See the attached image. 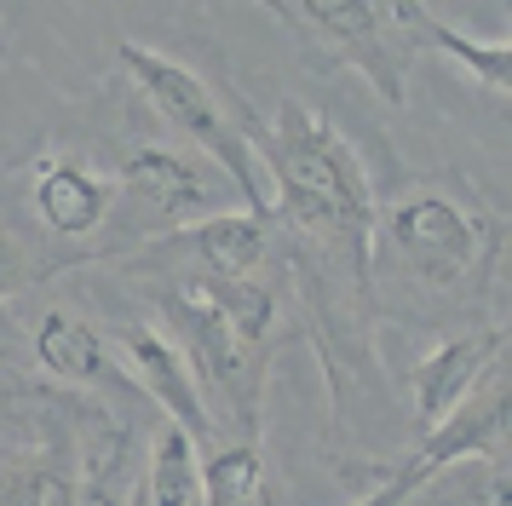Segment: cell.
Listing matches in <instances>:
<instances>
[{"mask_svg":"<svg viewBox=\"0 0 512 506\" xmlns=\"http://www.w3.org/2000/svg\"><path fill=\"white\" fill-rule=\"evenodd\" d=\"M242 138H248L259 173H265L271 213L288 219L300 236L346 248L357 276H369L374 190L346 133L311 104L282 98L271 115H242Z\"/></svg>","mask_w":512,"mask_h":506,"instance_id":"6da1fadb","label":"cell"},{"mask_svg":"<svg viewBox=\"0 0 512 506\" xmlns=\"http://www.w3.org/2000/svg\"><path fill=\"white\" fill-rule=\"evenodd\" d=\"M162 311L173 322L167 340L185 351L208 414L225 409L242 420V443H254L259 391H265V345L277 328V288L271 276H167Z\"/></svg>","mask_w":512,"mask_h":506,"instance_id":"7a4b0ae2","label":"cell"},{"mask_svg":"<svg viewBox=\"0 0 512 506\" xmlns=\"http://www.w3.org/2000/svg\"><path fill=\"white\" fill-rule=\"evenodd\" d=\"M116 58H121V69L133 75V87L150 98V110L162 115L173 133H185L190 144L242 190L248 213L277 219V213H271L265 173H259V161H254V150H248L242 127L231 121V98H219V92L208 87V75H196L190 64H179V58H167V52H156V46H144V41H116Z\"/></svg>","mask_w":512,"mask_h":506,"instance_id":"3957f363","label":"cell"},{"mask_svg":"<svg viewBox=\"0 0 512 506\" xmlns=\"http://www.w3.org/2000/svg\"><path fill=\"white\" fill-rule=\"evenodd\" d=\"M277 23L294 29L305 46L334 52L351 64L386 104H403L409 92V58H415V23L409 6H369V0H288Z\"/></svg>","mask_w":512,"mask_h":506,"instance_id":"277c9868","label":"cell"},{"mask_svg":"<svg viewBox=\"0 0 512 506\" xmlns=\"http://www.w3.org/2000/svg\"><path fill=\"white\" fill-rule=\"evenodd\" d=\"M386 242H392V253L415 276H426V282L443 288V282H461L484 259L489 230L466 202L443 196L432 184H420V190H409V196L392 202V213H386Z\"/></svg>","mask_w":512,"mask_h":506,"instance_id":"5b68a950","label":"cell"},{"mask_svg":"<svg viewBox=\"0 0 512 506\" xmlns=\"http://www.w3.org/2000/svg\"><path fill=\"white\" fill-rule=\"evenodd\" d=\"M116 351L127 357V380L167 414V426H179V432L202 449L213 443V414H208V397L196 386V374H190L185 351L167 340V328H150V322H127L116 334Z\"/></svg>","mask_w":512,"mask_h":506,"instance_id":"8992f818","label":"cell"},{"mask_svg":"<svg viewBox=\"0 0 512 506\" xmlns=\"http://www.w3.org/2000/svg\"><path fill=\"white\" fill-rule=\"evenodd\" d=\"M507 363V340L484 328V334H455V340L432 345L426 357L415 363V420H420V437L438 432L449 414L461 409L472 391L484 386L489 368Z\"/></svg>","mask_w":512,"mask_h":506,"instance_id":"52a82bcc","label":"cell"},{"mask_svg":"<svg viewBox=\"0 0 512 506\" xmlns=\"http://www.w3.org/2000/svg\"><path fill=\"white\" fill-rule=\"evenodd\" d=\"M116 190H133L139 202H150L162 219H179V225H202L213 213V196H219V179H213L202 161L179 156L167 144H139L127 150L116 167Z\"/></svg>","mask_w":512,"mask_h":506,"instance_id":"ba28073f","label":"cell"},{"mask_svg":"<svg viewBox=\"0 0 512 506\" xmlns=\"http://www.w3.org/2000/svg\"><path fill=\"white\" fill-rule=\"evenodd\" d=\"M116 196L121 190L110 173H98L75 156H41L35 179H29V202H35V213L52 236H93L110 219Z\"/></svg>","mask_w":512,"mask_h":506,"instance_id":"9c48e42d","label":"cell"},{"mask_svg":"<svg viewBox=\"0 0 512 506\" xmlns=\"http://www.w3.org/2000/svg\"><path fill=\"white\" fill-rule=\"evenodd\" d=\"M179 253H190V271L202 276H265L271 236L259 213H208L202 225L179 230Z\"/></svg>","mask_w":512,"mask_h":506,"instance_id":"30bf717a","label":"cell"},{"mask_svg":"<svg viewBox=\"0 0 512 506\" xmlns=\"http://www.w3.org/2000/svg\"><path fill=\"white\" fill-rule=\"evenodd\" d=\"M35 357H41L47 374L70 380V386H98V380L121 374L116 357H110V340L93 322H81L75 311H47L35 322Z\"/></svg>","mask_w":512,"mask_h":506,"instance_id":"8fae6325","label":"cell"},{"mask_svg":"<svg viewBox=\"0 0 512 506\" xmlns=\"http://www.w3.org/2000/svg\"><path fill=\"white\" fill-rule=\"evenodd\" d=\"M196 478H202V506H271V472L259 443H242V437L202 443Z\"/></svg>","mask_w":512,"mask_h":506,"instance_id":"7c38bea8","label":"cell"},{"mask_svg":"<svg viewBox=\"0 0 512 506\" xmlns=\"http://www.w3.org/2000/svg\"><path fill=\"white\" fill-rule=\"evenodd\" d=\"M409 23H415V35L426 46H438L443 58H455L461 69H472V81L484 92H501L512 87V52L507 41H478V35H466V29H455L449 18H438V12H426V6H409Z\"/></svg>","mask_w":512,"mask_h":506,"instance_id":"4fadbf2b","label":"cell"},{"mask_svg":"<svg viewBox=\"0 0 512 506\" xmlns=\"http://www.w3.org/2000/svg\"><path fill=\"white\" fill-rule=\"evenodd\" d=\"M139 506H202V478H196V443L179 426H162L150 443L144 489H133Z\"/></svg>","mask_w":512,"mask_h":506,"instance_id":"5bb4252c","label":"cell"},{"mask_svg":"<svg viewBox=\"0 0 512 506\" xmlns=\"http://www.w3.org/2000/svg\"><path fill=\"white\" fill-rule=\"evenodd\" d=\"M0 506H81V489H75V478L58 460H35V466L6 478Z\"/></svg>","mask_w":512,"mask_h":506,"instance_id":"9a60e30c","label":"cell"},{"mask_svg":"<svg viewBox=\"0 0 512 506\" xmlns=\"http://www.w3.org/2000/svg\"><path fill=\"white\" fill-rule=\"evenodd\" d=\"M29 282H35V259L24 253V242H18L12 230L0 225V305H12Z\"/></svg>","mask_w":512,"mask_h":506,"instance_id":"2e32d148","label":"cell"},{"mask_svg":"<svg viewBox=\"0 0 512 506\" xmlns=\"http://www.w3.org/2000/svg\"><path fill=\"white\" fill-rule=\"evenodd\" d=\"M0 58H6V18H0Z\"/></svg>","mask_w":512,"mask_h":506,"instance_id":"e0dca14e","label":"cell"},{"mask_svg":"<svg viewBox=\"0 0 512 506\" xmlns=\"http://www.w3.org/2000/svg\"><path fill=\"white\" fill-rule=\"evenodd\" d=\"M6 179H12V167H0V190H6Z\"/></svg>","mask_w":512,"mask_h":506,"instance_id":"ac0fdd59","label":"cell"},{"mask_svg":"<svg viewBox=\"0 0 512 506\" xmlns=\"http://www.w3.org/2000/svg\"><path fill=\"white\" fill-rule=\"evenodd\" d=\"M127 506H139V495H133V501H127Z\"/></svg>","mask_w":512,"mask_h":506,"instance_id":"d6986e66","label":"cell"},{"mask_svg":"<svg viewBox=\"0 0 512 506\" xmlns=\"http://www.w3.org/2000/svg\"><path fill=\"white\" fill-rule=\"evenodd\" d=\"M93 506H110V501H93Z\"/></svg>","mask_w":512,"mask_h":506,"instance_id":"ffe728a7","label":"cell"}]
</instances>
